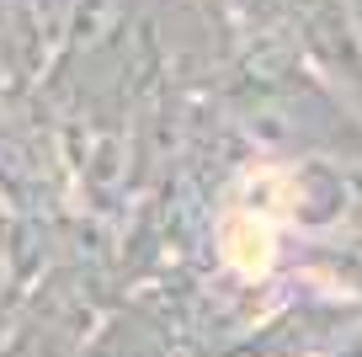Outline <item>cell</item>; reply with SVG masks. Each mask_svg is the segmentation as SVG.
<instances>
[{"label":"cell","mask_w":362,"mask_h":357,"mask_svg":"<svg viewBox=\"0 0 362 357\" xmlns=\"http://www.w3.org/2000/svg\"><path fill=\"white\" fill-rule=\"evenodd\" d=\"M218 246H224V261L240 278H267L272 261H277V213H261L250 203H240L224 219Z\"/></svg>","instance_id":"1"}]
</instances>
